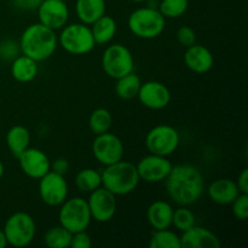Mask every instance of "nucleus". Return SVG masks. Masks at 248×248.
Segmentation results:
<instances>
[{"instance_id":"nucleus-28","label":"nucleus","mask_w":248,"mask_h":248,"mask_svg":"<svg viewBox=\"0 0 248 248\" xmlns=\"http://www.w3.org/2000/svg\"><path fill=\"white\" fill-rule=\"evenodd\" d=\"M72 235L62 225L52 227L44 234V244L50 248H68L70 247Z\"/></svg>"},{"instance_id":"nucleus-29","label":"nucleus","mask_w":248,"mask_h":248,"mask_svg":"<svg viewBox=\"0 0 248 248\" xmlns=\"http://www.w3.org/2000/svg\"><path fill=\"white\" fill-rule=\"evenodd\" d=\"M150 248H182L181 237L169 229L154 230L149 241Z\"/></svg>"},{"instance_id":"nucleus-21","label":"nucleus","mask_w":248,"mask_h":248,"mask_svg":"<svg viewBox=\"0 0 248 248\" xmlns=\"http://www.w3.org/2000/svg\"><path fill=\"white\" fill-rule=\"evenodd\" d=\"M106 0H77L75 12L81 23L91 26L94 21L106 15Z\"/></svg>"},{"instance_id":"nucleus-35","label":"nucleus","mask_w":248,"mask_h":248,"mask_svg":"<svg viewBox=\"0 0 248 248\" xmlns=\"http://www.w3.org/2000/svg\"><path fill=\"white\" fill-rule=\"evenodd\" d=\"M68 170H69V162L64 157H58V159H56L51 164V171L56 172L58 174H62V176L67 173Z\"/></svg>"},{"instance_id":"nucleus-36","label":"nucleus","mask_w":248,"mask_h":248,"mask_svg":"<svg viewBox=\"0 0 248 248\" xmlns=\"http://www.w3.org/2000/svg\"><path fill=\"white\" fill-rule=\"evenodd\" d=\"M237 188H239L240 193L248 194V169H244L241 173L237 177Z\"/></svg>"},{"instance_id":"nucleus-19","label":"nucleus","mask_w":248,"mask_h":248,"mask_svg":"<svg viewBox=\"0 0 248 248\" xmlns=\"http://www.w3.org/2000/svg\"><path fill=\"white\" fill-rule=\"evenodd\" d=\"M207 194L211 200L217 205H232V201L239 196L240 190L235 181L228 178L216 179L208 186Z\"/></svg>"},{"instance_id":"nucleus-10","label":"nucleus","mask_w":248,"mask_h":248,"mask_svg":"<svg viewBox=\"0 0 248 248\" xmlns=\"http://www.w3.org/2000/svg\"><path fill=\"white\" fill-rule=\"evenodd\" d=\"M69 186L64 176L50 171L39 179V196L45 205L58 207L68 198Z\"/></svg>"},{"instance_id":"nucleus-39","label":"nucleus","mask_w":248,"mask_h":248,"mask_svg":"<svg viewBox=\"0 0 248 248\" xmlns=\"http://www.w3.org/2000/svg\"><path fill=\"white\" fill-rule=\"evenodd\" d=\"M7 246V241H6V237H5L4 232L0 229V248H4Z\"/></svg>"},{"instance_id":"nucleus-4","label":"nucleus","mask_w":248,"mask_h":248,"mask_svg":"<svg viewBox=\"0 0 248 248\" xmlns=\"http://www.w3.org/2000/svg\"><path fill=\"white\" fill-rule=\"evenodd\" d=\"M127 27L137 38L150 40L161 35L166 27V18L155 7H140L128 16Z\"/></svg>"},{"instance_id":"nucleus-3","label":"nucleus","mask_w":248,"mask_h":248,"mask_svg":"<svg viewBox=\"0 0 248 248\" xmlns=\"http://www.w3.org/2000/svg\"><path fill=\"white\" fill-rule=\"evenodd\" d=\"M101 176L102 186L115 196L128 195L136 190L140 182L136 165L124 160L104 166Z\"/></svg>"},{"instance_id":"nucleus-31","label":"nucleus","mask_w":248,"mask_h":248,"mask_svg":"<svg viewBox=\"0 0 248 248\" xmlns=\"http://www.w3.org/2000/svg\"><path fill=\"white\" fill-rule=\"evenodd\" d=\"M189 7V0H161L159 11L165 18H179L186 12Z\"/></svg>"},{"instance_id":"nucleus-2","label":"nucleus","mask_w":248,"mask_h":248,"mask_svg":"<svg viewBox=\"0 0 248 248\" xmlns=\"http://www.w3.org/2000/svg\"><path fill=\"white\" fill-rule=\"evenodd\" d=\"M18 45L22 55L28 56L39 63L48 60L56 52L58 38L55 31L39 22L24 29Z\"/></svg>"},{"instance_id":"nucleus-26","label":"nucleus","mask_w":248,"mask_h":248,"mask_svg":"<svg viewBox=\"0 0 248 248\" xmlns=\"http://www.w3.org/2000/svg\"><path fill=\"white\" fill-rule=\"evenodd\" d=\"M75 186L81 193H92L102 186L101 172L94 169L81 170L75 177Z\"/></svg>"},{"instance_id":"nucleus-22","label":"nucleus","mask_w":248,"mask_h":248,"mask_svg":"<svg viewBox=\"0 0 248 248\" xmlns=\"http://www.w3.org/2000/svg\"><path fill=\"white\" fill-rule=\"evenodd\" d=\"M39 72L38 62L26 55L15 57L11 64V75L21 84L33 81Z\"/></svg>"},{"instance_id":"nucleus-37","label":"nucleus","mask_w":248,"mask_h":248,"mask_svg":"<svg viewBox=\"0 0 248 248\" xmlns=\"http://www.w3.org/2000/svg\"><path fill=\"white\" fill-rule=\"evenodd\" d=\"M40 2L41 0H15V5L22 10H35Z\"/></svg>"},{"instance_id":"nucleus-5","label":"nucleus","mask_w":248,"mask_h":248,"mask_svg":"<svg viewBox=\"0 0 248 248\" xmlns=\"http://www.w3.org/2000/svg\"><path fill=\"white\" fill-rule=\"evenodd\" d=\"M58 45L70 55L82 56L91 52L96 46L91 28L84 23L65 24L61 29Z\"/></svg>"},{"instance_id":"nucleus-13","label":"nucleus","mask_w":248,"mask_h":248,"mask_svg":"<svg viewBox=\"0 0 248 248\" xmlns=\"http://www.w3.org/2000/svg\"><path fill=\"white\" fill-rule=\"evenodd\" d=\"M136 167L140 181L147 183H160L166 179L173 165L166 156L149 154L140 159Z\"/></svg>"},{"instance_id":"nucleus-33","label":"nucleus","mask_w":248,"mask_h":248,"mask_svg":"<svg viewBox=\"0 0 248 248\" xmlns=\"http://www.w3.org/2000/svg\"><path fill=\"white\" fill-rule=\"evenodd\" d=\"M177 40L181 45L184 47H189V46L196 44V33L193 28L189 26H182L177 29Z\"/></svg>"},{"instance_id":"nucleus-38","label":"nucleus","mask_w":248,"mask_h":248,"mask_svg":"<svg viewBox=\"0 0 248 248\" xmlns=\"http://www.w3.org/2000/svg\"><path fill=\"white\" fill-rule=\"evenodd\" d=\"M15 45H16V44H15L14 41H5L1 45V47H0V55L5 57L7 53V58L12 57V56L15 55V52H17V47Z\"/></svg>"},{"instance_id":"nucleus-27","label":"nucleus","mask_w":248,"mask_h":248,"mask_svg":"<svg viewBox=\"0 0 248 248\" xmlns=\"http://www.w3.org/2000/svg\"><path fill=\"white\" fill-rule=\"evenodd\" d=\"M113 125V115L106 108H97L89 118V127L93 135H102L108 132Z\"/></svg>"},{"instance_id":"nucleus-16","label":"nucleus","mask_w":248,"mask_h":248,"mask_svg":"<svg viewBox=\"0 0 248 248\" xmlns=\"http://www.w3.org/2000/svg\"><path fill=\"white\" fill-rule=\"evenodd\" d=\"M137 97L145 108L152 110L166 108L171 102V92L169 87L155 80L142 82Z\"/></svg>"},{"instance_id":"nucleus-32","label":"nucleus","mask_w":248,"mask_h":248,"mask_svg":"<svg viewBox=\"0 0 248 248\" xmlns=\"http://www.w3.org/2000/svg\"><path fill=\"white\" fill-rule=\"evenodd\" d=\"M232 211L235 218L246 220L248 218V194L240 193L239 196L232 202Z\"/></svg>"},{"instance_id":"nucleus-12","label":"nucleus","mask_w":248,"mask_h":248,"mask_svg":"<svg viewBox=\"0 0 248 248\" xmlns=\"http://www.w3.org/2000/svg\"><path fill=\"white\" fill-rule=\"evenodd\" d=\"M87 205L92 219L98 223H107L113 219L118 210L116 196L103 186L90 193Z\"/></svg>"},{"instance_id":"nucleus-24","label":"nucleus","mask_w":248,"mask_h":248,"mask_svg":"<svg viewBox=\"0 0 248 248\" xmlns=\"http://www.w3.org/2000/svg\"><path fill=\"white\" fill-rule=\"evenodd\" d=\"M6 145L15 157H18L31 145V133L22 125H15L7 131Z\"/></svg>"},{"instance_id":"nucleus-11","label":"nucleus","mask_w":248,"mask_h":248,"mask_svg":"<svg viewBox=\"0 0 248 248\" xmlns=\"http://www.w3.org/2000/svg\"><path fill=\"white\" fill-rule=\"evenodd\" d=\"M124 153L125 148L123 140L109 131L102 135H97L92 143V154L94 159L103 166H109L123 160Z\"/></svg>"},{"instance_id":"nucleus-41","label":"nucleus","mask_w":248,"mask_h":248,"mask_svg":"<svg viewBox=\"0 0 248 248\" xmlns=\"http://www.w3.org/2000/svg\"><path fill=\"white\" fill-rule=\"evenodd\" d=\"M128 1H132V2H144V1H148V0H128Z\"/></svg>"},{"instance_id":"nucleus-9","label":"nucleus","mask_w":248,"mask_h":248,"mask_svg":"<svg viewBox=\"0 0 248 248\" xmlns=\"http://www.w3.org/2000/svg\"><path fill=\"white\" fill-rule=\"evenodd\" d=\"M179 132L170 125H157L153 127L145 137V147L150 154L169 157L179 147Z\"/></svg>"},{"instance_id":"nucleus-6","label":"nucleus","mask_w":248,"mask_h":248,"mask_svg":"<svg viewBox=\"0 0 248 248\" xmlns=\"http://www.w3.org/2000/svg\"><path fill=\"white\" fill-rule=\"evenodd\" d=\"M2 232L6 237L7 245L16 248L27 247L35 237V220L29 213L16 212L7 218Z\"/></svg>"},{"instance_id":"nucleus-15","label":"nucleus","mask_w":248,"mask_h":248,"mask_svg":"<svg viewBox=\"0 0 248 248\" xmlns=\"http://www.w3.org/2000/svg\"><path fill=\"white\" fill-rule=\"evenodd\" d=\"M21 171L31 179H40L51 171V161L47 155L38 148H27L18 157Z\"/></svg>"},{"instance_id":"nucleus-40","label":"nucleus","mask_w":248,"mask_h":248,"mask_svg":"<svg viewBox=\"0 0 248 248\" xmlns=\"http://www.w3.org/2000/svg\"><path fill=\"white\" fill-rule=\"evenodd\" d=\"M4 172H5V167H4V164H2V162L0 161V181H1L2 176H4Z\"/></svg>"},{"instance_id":"nucleus-23","label":"nucleus","mask_w":248,"mask_h":248,"mask_svg":"<svg viewBox=\"0 0 248 248\" xmlns=\"http://www.w3.org/2000/svg\"><path fill=\"white\" fill-rule=\"evenodd\" d=\"M90 28H91L96 45H106V44L110 43L114 36L116 35L118 24L111 16L103 15L97 21H94Z\"/></svg>"},{"instance_id":"nucleus-14","label":"nucleus","mask_w":248,"mask_h":248,"mask_svg":"<svg viewBox=\"0 0 248 248\" xmlns=\"http://www.w3.org/2000/svg\"><path fill=\"white\" fill-rule=\"evenodd\" d=\"M39 22L52 31H60L69 19V7L64 0H41L38 6Z\"/></svg>"},{"instance_id":"nucleus-20","label":"nucleus","mask_w":248,"mask_h":248,"mask_svg":"<svg viewBox=\"0 0 248 248\" xmlns=\"http://www.w3.org/2000/svg\"><path fill=\"white\" fill-rule=\"evenodd\" d=\"M172 205L167 201L157 200L149 205L147 210V220L154 230L169 229L172 227V217H173Z\"/></svg>"},{"instance_id":"nucleus-25","label":"nucleus","mask_w":248,"mask_h":248,"mask_svg":"<svg viewBox=\"0 0 248 248\" xmlns=\"http://www.w3.org/2000/svg\"><path fill=\"white\" fill-rule=\"evenodd\" d=\"M140 85H142L140 78L132 72L127 75H124L123 78L116 79L115 92L119 98L127 101V99L137 97Z\"/></svg>"},{"instance_id":"nucleus-8","label":"nucleus","mask_w":248,"mask_h":248,"mask_svg":"<svg viewBox=\"0 0 248 248\" xmlns=\"http://www.w3.org/2000/svg\"><path fill=\"white\" fill-rule=\"evenodd\" d=\"M102 68L111 79H119L135 69V60L130 48L123 44H113L104 50L102 56Z\"/></svg>"},{"instance_id":"nucleus-30","label":"nucleus","mask_w":248,"mask_h":248,"mask_svg":"<svg viewBox=\"0 0 248 248\" xmlns=\"http://www.w3.org/2000/svg\"><path fill=\"white\" fill-rule=\"evenodd\" d=\"M195 224L196 217L193 213V211L189 210L188 206H179L178 208L173 210L172 227L176 228L178 232H186V230L193 228Z\"/></svg>"},{"instance_id":"nucleus-7","label":"nucleus","mask_w":248,"mask_h":248,"mask_svg":"<svg viewBox=\"0 0 248 248\" xmlns=\"http://www.w3.org/2000/svg\"><path fill=\"white\" fill-rule=\"evenodd\" d=\"M60 207V212H58L60 225L69 230L72 234L87 230L92 220L87 200L79 196L70 199L67 198V200Z\"/></svg>"},{"instance_id":"nucleus-34","label":"nucleus","mask_w":248,"mask_h":248,"mask_svg":"<svg viewBox=\"0 0 248 248\" xmlns=\"http://www.w3.org/2000/svg\"><path fill=\"white\" fill-rule=\"evenodd\" d=\"M92 246V239L86 230L74 232L72 235L70 247L72 248H90Z\"/></svg>"},{"instance_id":"nucleus-17","label":"nucleus","mask_w":248,"mask_h":248,"mask_svg":"<svg viewBox=\"0 0 248 248\" xmlns=\"http://www.w3.org/2000/svg\"><path fill=\"white\" fill-rule=\"evenodd\" d=\"M182 248H218L220 247V240L210 229L194 225L186 232H182Z\"/></svg>"},{"instance_id":"nucleus-18","label":"nucleus","mask_w":248,"mask_h":248,"mask_svg":"<svg viewBox=\"0 0 248 248\" xmlns=\"http://www.w3.org/2000/svg\"><path fill=\"white\" fill-rule=\"evenodd\" d=\"M184 63L191 72L196 74H205L212 69L215 64V57L206 46L194 44L186 47L184 53Z\"/></svg>"},{"instance_id":"nucleus-1","label":"nucleus","mask_w":248,"mask_h":248,"mask_svg":"<svg viewBox=\"0 0 248 248\" xmlns=\"http://www.w3.org/2000/svg\"><path fill=\"white\" fill-rule=\"evenodd\" d=\"M164 182L167 196L179 206L193 205L200 200L205 191L202 173L194 165L173 166Z\"/></svg>"}]
</instances>
